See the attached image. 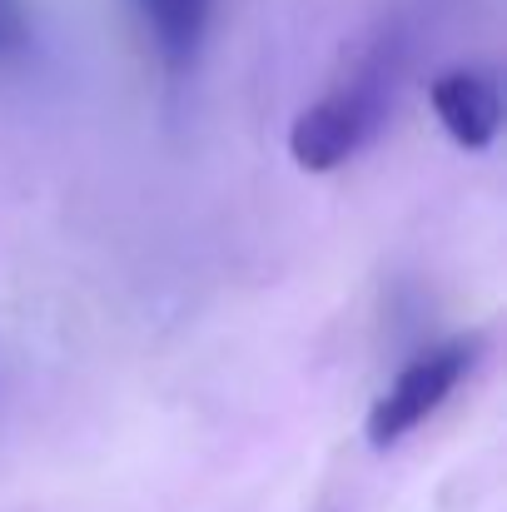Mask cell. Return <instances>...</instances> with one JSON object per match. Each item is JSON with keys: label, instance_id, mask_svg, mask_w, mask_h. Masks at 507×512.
<instances>
[{"label": "cell", "instance_id": "6da1fadb", "mask_svg": "<svg viewBox=\"0 0 507 512\" xmlns=\"http://www.w3.org/2000/svg\"><path fill=\"white\" fill-rule=\"evenodd\" d=\"M478 348H483V339H448V343H438V348H428V353H418V358L388 383V393L368 408V423H363L368 448L388 453V448L403 443L413 428H423V423L448 403V393L473 373Z\"/></svg>", "mask_w": 507, "mask_h": 512}, {"label": "cell", "instance_id": "7a4b0ae2", "mask_svg": "<svg viewBox=\"0 0 507 512\" xmlns=\"http://www.w3.org/2000/svg\"><path fill=\"white\" fill-rule=\"evenodd\" d=\"M373 100H368V90H334V95H324L319 105H309L299 120H294V130H289V155H294V165L309 174H329L338 170L358 145H363V135L373 130Z\"/></svg>", "mask_w": 507, "mask_h": 512}, {"label": "cell", "instance_id": "3957f363", "mask_svg": "<svg viewBox=\"0 0 507 512\" xmlns=\"http://www.w3.org/2000/svg\"><path fill=\"white\" fill-rule=\"evenodd\" d=\"M438 125L453 135L463 150H488L503 130V95L483 70H448L428 85Z\"/></svg>", "mask_w": 507, "mask_h": 512}, {"label": "cell", "instance_id": "277c9868", "mask_svg": "<svg viewBox=\"0 0 507 512\" xmlns=\"http://www.w3.org/2000/svg\"><path fill=\"white\" fill-rule=\"evenodd\" d=\"M209 10L214 0H140L150 40L169 70H189L199 60V45L209 35Z\"/></svg>", "mask_w": 507, "mask_h": 512}, {"label": "cell", "instance_id": "5b68a950", "mask_svg": "<svg viewBox=\"0 0 507 512\" xmlns=\"http://www.w3.org/2000/svg\"><path fill=\"white\" fill-rule=\"evenodd\" d=\"M25 45H30V15H25V0H0V60L25 55Z\"/></svg>", "mask_w": 507, "mask_h": 512}]
</instances>
